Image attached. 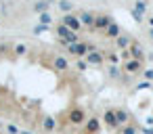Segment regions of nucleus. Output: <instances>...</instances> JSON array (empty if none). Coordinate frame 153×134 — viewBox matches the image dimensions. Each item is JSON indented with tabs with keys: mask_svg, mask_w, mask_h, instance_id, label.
<instances>
[{
	"mask_svg": "<svg viewBox=\"0 0 153 134\" xmlns=\"http://www.w3.org/2000/svg\"><path fill=\"white\" fill-rule=\"evenodd\" d=\"M21 134H32V132H21Z\"/></svg>",
	"mask_w": 153,
	"mask_h": 134,
	"instance_id": "obj_35",
	"label": "nucleus"
},
{
	"mask_svg": "<svg viewBox=\"0 0 153 134\" xmlns=\"http://www.w3.org/2000/svg\"><path fill=\"white\" fill-rule=\"evenodd\" d=\"M105 55V59L109 61V65H117L120 63V57H117V53H103Z\"/></svg>",
	"mask_w": 153,
	"mask_h": 134,
	"instance_id": "obj_22",
	"label": "nucleus"
},
{
	"mask_svg": "<svg viewBox=\"0 0 153 134\" xmlns=\"http://www.w3.org/2000/svg\"><path fill=\"white\" fill-rule=\"evenodd\" d=\"M48 9H51V2H36V4H34V11L40 13V15H42V13H48Z\"/></svg>",
	"mask_w": 153,
	"mask_h": 134,
	"instance_id": "obj_19",
	"label": "nucleus"
},
{
	"mask_svg": "<svg viewBox=\"0 0 153 134\" xmlns=\"http://www.w3.org/2000/svg\"><path fill=\"white\" fill-rule=\"evenodd\" d=\"M34 32H36V34H40V32H46V27H44V25H38Z\"/></svg>",
	"mask_w": 153,
	"mask_h": 134,
	"instance_id": "obj_31",
	"label": "nucleus"
},
{
	"mask_svg": "<svg viewBox=\"0 0 153 134\" xmlns=\"http://www.w3.org/2000/svg\"><path fill=\"white\" fill-rule=\"evenodd\" d=\"M86 119H88V115H86V111H84L82 107H71V109L67 111V121H69L71 126H84Z\"/></svg>",
	"mask_w": 153,
	"mask_h": 134,
	"instance_id": "obj_1",
	"label": "nucleus"
},
{
	"mask_svg": "<svg viewBox=\"0 0 153 134\" xmlns=\"http://www.w3.org/2000/svg\"><path fill=\"white\" fill-rule=\"evenodd\" d=\"M61 25H65L69 32H74V34H80V30H82V25H80V21H78V15H74V13H69V15H63L61 17Z\"/></svg>",
	"mask_w": 153,
	"mask_h": 134,
	"instance_id": "obj_2",
	"label": "nucleus"
},
{
	"mask_svg": "<svg viewBox=\"0 0 153 134\" xmlns=\"http://www.w3.org/2000/svg\"><path fill=\"white\" fill-rule=\"evenodd\" d=\"M59 9H61L65 15H69V13H74L76 7H74V2H59Z\"/></svg>",
	"mask_w": 153,
	"mask_h": 134,
	"instance_id": "obj_21",
	"label": "nucleus"
},
{
	"mask_svg": "<svg viewBox=\"0 0 153 134\" xmlns=\"http://www.w3.org/2000/svg\"><path fill=\"white\" fill-rule=\"evenodd\" d=\"M67 53H71L74 57H78V59H84L86 55H88V44L86 42H76V44H69L67 46Z\"/></svg>",
	"mask_w": 153,
	"mask_h": 134,
	"instance_id": "obj_4",
	"label": "nucleus"
},
{
	"mask_svg": "<svg viewBox=\"0 0 153 134\" xmlns=\"http://www.w3.org/2000/svg\"><path fill=\"white\" fill-rule=\"evenodd\" d=\"M78 21H80L82 27H90V30H92V25H94V13H90V11H82V13L78 15Z\"/></svg>",
	"mask_w": 153,
	"mask_h": 134,
	"instance_id": "obj_10",
	"label": "nucleus"
},
{
	"mask_svg": "<svg viewBox=\"0 0 153 134\" xmlns=\"http://www.w3.org/2000/svg\"><path fill=\"white\" fill-rule=\"evenodd\" d=\"M138 88H140V90H149V88H153V84H151V82H145V80H143V82H138Z\"/></svg>",
	"mask_w": 153,
	"mask_h": 134,
	"instance_id": "obj_28",
	"label": "nucleus"
},
{
	"mask_svg": "<svg viewBox=\"0 0 153 134\" xmlns=\"http://www.w3.org/2000/svg\"><path fill=\"white\" fill-rule=\"evenodd\" d=\"M13 53H15V57H23V55H27V44L17 42V44L13 46Z\"/></svg>",
	"mask_w": 153,
	"mask_h": 134,
	"instance_id": "obj_16",
	"label": "nucleus"
},
{
	"mask_svg": "<svg viewBox=\"0 0 153 134\" xmlns=\"http://www.w3.org/2000/svg\"><path fill=\"white\" fill-rule=\"evenodd\" d=\"M128 55H130V59H134V61H145V53H143V46L138 44V42H132L130 44V48H128Z\"/></svg>",
	"mask_w": 153,
	"mask_h": 134,
	"instance_id": "obj_9",
	"label": "nucleus"
},
{
	"mask_svg": "<svg viewBox=\"0 0 153 134\" xmlns=\"http://www.w3.org/2000/svg\"><path fill=\"white\" fill-rule=\"evenodd\" d=\"M4 130H7V134H19V128H17L15 124H7Z\"/></svg>",
	"mask_w": 153,
	"mask_h": 134,
	"instance_id": "obj_26",
	"label": "nucleus"
},
{
	"mask_svg": "<svg viewBox=\"0 0 153 134\" xmlns=\"http://www.w3.org/2000/svg\"><path fill=\"white\" fill-rule=\"evenodd\" d=\"M130 44H132L130 36H124V34H120V36L115 38V46H117V50H128V48H130Z\"/></svg>",
	"mask_w": 153,
	"mask_h": 134,
	"instance_id": "obj_14",
	"label": "nucleus"
},
{
	"mask_svg": "<svg viewBox=\"0 0 153 134\" xmlns=\"http://www.w3.org/2000/svg\"><path fill=\"white\" fill-rule=\"evenodd\" d=\"M76 69H78V71H86V69H88L86 61H84V59H78V61H76Z\"/></svg>",
	"mask_w": 153,
	"mask_h": 134,
	"instance_id": "obj_25",
	"label": "nucleus"
},
{
	"mask_svg": "<svg viewBox=\"0 0 153 134\" xmlns=\"http://www.w3.org/2000/svg\"><path fill=\"white\" fill-rule=\"evenodd\" d=\"M101 121H105V126L109 128V130H117L120 126H117V121H115V115H113V109H105V113H103V117H101Z\"/></svg>",
	"mask_w": 153,
	"mask_h": 134,
	"instance_id": "obj_11",
	"label": "nucleus"
},
{
	"mask_svg": "<svg viewBox=\"0 0 153 134\" xmlns=\"http://www.w3.org/2000/svg\"><path fill=\"white\" fill-rule=\"evenodd\" d=\"M149 38L153 40V27H149Z\"/></svg>",
	"mask_w": 153,
	"mask_h": 134,
	"instance_id": "obj_33",
	"label": "nucleus"
},
{
	"mask_svg": "<svg viewBox=\"0 0 153 134\" xmlns=\"http://www.w3.org/2000/svg\"><path fill=\"white\" fill-rule=\"evenodd\" d=\"M143 76H145V82L153 84V69H143Z\"/></svg>",
	"mask_w": 153,
	"mask_h": 134,
	"instance_id": "obj_27",
	"label": "nucleus"
},
{
	"mask_svg": "<svg viewBox=\"0 0 153 134\" xmlns=\"http://www.w3.org/2000/svg\"><path fill=\"white\" fill-rule=\"evenodd\" d=\"M103 34H105V38H109V40H115V38L122 34V27H120V25L113 21V23H111V25H109V27H107Z\"/></svg>",
	"mask_w": 153,
	"mask_h": 134,
	"instance_id": "obj_13",
	"label": "nucleus"
},
{
	"mask_svg": "<svg viewBox=\"0 0 153 134\" xmlns=\"http://www.w3.org/2000/svg\"><path fill=\"white\" fill-rule=\"evenodd\" d=\"M101 130V117H88L86 124H84V134H99Z\"/></svg>",
	"mask_w": 153,
	"mask_h": 134,
	"instance_id": "obj_7",
	"label": "nucleus"
},
{
	"mask_svg": "<svg viewBox=\"0 0 153 134\" xmlns=\"http://www.w3.org/2000/svg\"><path fill=\"white\" fill-rule=\"evenodd\" d=\"M113 115H115L117 126H126V124H128V119H130V115H128V111H126V109H113Z\"/></svg>",
	"mask_w": 153,
	"mask_h": 134,
	"instance_id": "obj_15",
	"label": "nucleus"
},
{
	"mask_svg": "<svg viewBox=\"0 0 153 134\" xmlns=\"http://www.w3.org/2000/svg\"><path fill=\"white\" fill-rule=\"evenodd\" d=\"M84 61H86V65H88V67H90V65L99 67V65H103L105 55H103V50H92V53H88V55L84 57Z\"/></svg>",
	"mask_w": 153,
	"mask_h": 134,
	"instance_id": "obj_6",
	"label": "nucleus"
},
{
	"mask_svg": "<svg viewBox=\"0 0 153 134\" xmlns=\"http://www.w3.org/2000/svg\"><path fill=\"white\" fill-rule=\"evenodd\" d=\"M42 130H44L46 134H53V132L57 130V119H55L53 115H46V117L42 119Z\"/></svg>",
	"mask_w": 153,
	"mask_h": 134,
	"instance_id": "obj_12",
	"label": "nucleus"
},
{
	"mask_svg": "<svg viewBox=\"0 0 153 134\" xmlns=\"http://www.w3.org/2000/svg\"><path fill=\"white\" fill-rule=\"evenodd\" d=\"M38 21H40V25H44V27H48V25L53 23V17H51V13H42V15L38 17Z\"/></svg>",
	"mask_w": 153,
	"mask_h": 134,
	"instance_id": "obj_20",
	"label": "nucleus"
},
{
	"mask_svg": "<svg viewBox=\"0 0 153 134\" xmlns=\"http://www.w3.org/2000/svg\"><path fill=\"white\" fill-rule=\"evenodd\" d=\"M149 27H153V17H149Z\"/></svg>",
	"mask_w": 153,
	"mask_h": 134,
	"instance_id": "obj_34",
	"label": "nucleus"
},
{
	"mask_svg": "<svg viewBox=\"0 0 153 134\" xmlns=\"http://www.w3.org/2000/svg\"><path fill=\"white\" fill-rule=\"evenodd\" d=\"M120 69H124L126 73H130V76H134V73H143V63L140 61H134V59H128L126 63H122V67Z\"/></svg>",
	"mask_w": 153,
	"mask_h": 134,
	"instance_id": "obj_5",
	"label": "nucleus"
},
{
	"mask_svg": "<svg viewBox=\"0 0 153 134\" xmlns=\"http://www.w3.org/2000/svg\"><path fill=\"white\" fill-rule=\"evenodd\" d=\"M107 76H109L111 80H117V78H122V69H120L117 65H109V67H107Z\"/></svg>",
	"mask_w": 153,
	"mask_h": 134,
	"instance_id": "obj_17",
	"label": "nucleus"
},
{
	"mask_svg": "<svg viewBox=\"0 0 153 134\" xmlns=\"http://www.w3.org/2000/svg\"><path fill=\"white\" fill-rule=\"evenodd\" d=\"M53 69H55L57 73H63V71L69 69V61H67L63 55H55V57H53Z\"/></svg>",
	"mask_w": 153,
	"mask_h": 134,
	"instance_id": "obj_8",
	"label": "nucleus"
},
{
	"mask_svg": "<svg viewBox=\"0 0 153 134\" xmlns=\"http://www.w3.org/2000/svg\"><path fill=\"white\" fill-rule=\"evenodd\" d=\"M55 34L59 36V40H65V38H67V36H69L71 32H69V30H67L65 25H61V23H59V25L55 27Z\"/></svg>",
	"mask_w": 153,
	"mask_h": 134,
	"instance_id": "obj_18",
	"label": "nucleus"
},
{
	"mask_svg": "<svg viewBox=\"0 0 153 134\" xmlns=\"http://www.w3.org/2000/svg\"><path fill=\"white\" fill-rule=\"evenodd\" d=\"M111 23H113V17H111V15H94V25H92V30L105 32Z\"/></svg>",
	"mask_w": 153,
	"mask_h": 134,
	"instance_id": "obj_3",
	"label": "nucleus"
},
{
	"mask_svg": "<svg viewBox=\"0 0 153 134\" xmlns=\"http://www.w3.org/2000/svg\"><path fill=\"white\" fill-rule=\"evenodd\" d=\"M130 13H132V19H134V21H136V23H140V21H143V15H138V13H136V11H134V9H132V11H130Z\"/></svg>",
	"mask_w": 153,
	"mask_h": 134,
	"instance_id": "obj_29",
	"label": "nucleus"
},
{
	"mask_svg": "<svg viewBox=\"0 0 153 134\" xmlns=\"http://www.w3.org/2000/svg\"><path fill=\"white\" fill-rule=\"evenodd\" d=\"M120 134H138V130H136L134 126L126 124V126H120Z\"/></svg>",
	"mask_w": 153,
	"mask_h": 134,
	"instance_id": "obj_23",
	"label": "nucleus"
},
{
	"mask_svg": "<svg viewBox=\"0 0 153 134\" xmlns=\"http://www.w3.org/2000/svg\"><path fill=\"white\" fill-rule=\"evenodd\" d=\"M140 132H145V134H153V128H140Z\"/></svg>",
	"mask_w": 153,
	"mask_h": 134,
	"instance_id": "obj_32",
	"label": "nucleus"
},
{
	"mask_svg": "<svg viewBox=\"0 0 153 134\" xmlns=\"http://www.w3.org/2000/svg\"><path fill=\"white\" fill-rule=\"evenodd\" d=\"M4 53H9V44H0V55H4Z\"/></svg>",
	"mask_w": 153,
	"mask_h": 134,
	"instance_id": "obj_30",
	"label": "nucleus"
},
{
	"mask_svg": "<svg viewBox=\"0 0 153 134\" xmlns=\"http://www.w3.org/2000/svg\"><path fill=\"white\" fill-rule=\"evenodd\" d=\"M147 7H149L147 2H134V7H132V9H134L138 15H145V13H147Z\"/></svg>",
	"mask_w": 153,
	"mask_h": 134,
	"instance_id": "obj_24",
	"label": "nucleus"
}]
</instances>
